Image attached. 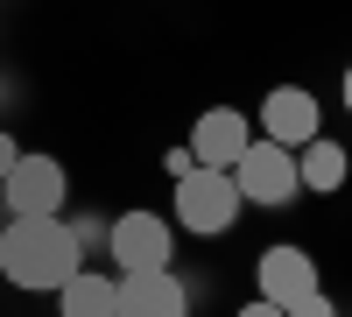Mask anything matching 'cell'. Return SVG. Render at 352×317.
Wrapping results in <instances>:
<instances>
[{
	"label": "cell",
	"instance_id": "obj_1",
	"mask_svg": "<svg viewBox=\"0 0 352 317\" xmlns=\"http://www.w3.org/2000/svg\"><path fill=\"white\" fill-rule=\"evenodd\" d=\"M85 268V247L64 219H8L0 226V275L14 289H64Z\"/></svg>",
	"mask_w": 352,
	"mask_h": 317
},
{
	"label": "cell",
	"instance_id": "obj_2",
	"mask_svg": "<svg viewBox=\"0 0 352 317\" xmlns=\"http://www.w3.org/2000/svg\"><path fill=\"white\" fill-rule=\"evenodd\" d=\"M64 190H71V177H64V162L56 155H14V169L0 177V205H8V219H56L64 212Z\"/></svg>",
	"mask_w": 352,
	"mask_h": 317
},
{
	"label": "cell",
	"instance_id": "obj_3",
	"mask_svg": "<svg viewBox=\"0 0 352 317\" xmlns=\"http://www.w3.org/2000/svg\"><path fill=\"white\" fill-rule=\"evenodd\" d=\"M232 177V190L247 197V205H289L303 184H296V149H282V141H268V134H254L247 141V155L226 169Z\"/></svg>",
	"mask_w": 352,
	"mask_h": 317
},
{
	"label": "cell",
	"instance_id": "obj_4",
	"mask_svg": "<svg viewBox=\"0 0 352 317\" xmlns=\"http://www.w3.org/2000/svg\"><path fill=\"white\" fill-rule=\"evenodd\" d=\"M240 212H247V197L232 190V177L226 169H190V177H176V219L190 226V233H232L240 226Z\"/></svg>",
	"mask_w": 352,
	"mask_h": 317
},
{
	"label": "cell",
	"instance_id": "obj_5",
	"mask_svg": "<svg viewBox=\"0 0 352 317\" xmlns=\"http://www.w3.org/2000/svg\"><path fill=\"white\" fill-rule=\"evenodd\" d=\"M169 247H176V233H169V219H155V212H120V219L106 226V254H113L120 275L169 268Z\"/></svg>",
	"mask_w": 352,
	"mask_h": 317
},
{
	"label": "cell",
	"instance_id": "obj_6",
	"mask_svg": "<svg viewBox=\"0 0 352 317\" xmlns=\"http://www.w3.org/2000/svg\"><path fill=\"white\" fill-rule=\"evenodd\" d=\"M261 134L282 141V149L317 141V134H324V106H317V92H303V85H275V92L261 99Z\"/></svg>",
	"mask_w": 352,
	"mask_h": 317
},
{
	"label": "cell",
	"instance_id": "obj_7",
	"mask_svg": "<svg viewBox=\"0 0 352 317\" xmlns=\"http://www.w3.org/2000/svg\"><path fill=\"white\" fill-rule=\"evenodd\" d=\"M247 141H254V120H247V113H240V106H212V113L190 127L184 149H190L197 169H232V162L247 155Z\"/></svg>",
	"mask_w": 352,
	"mask_h": 317
},
{
	"label": "cell",
	"instance_id": "obj_8",
	"mask_svg": "<svg viewBox=\"0 0 352 317\" xmlns=\"http://www.w3.org/2000/svg\"><path fill=\"white\" fill-rule=\"evenodd\" d=\"M254 275H261V303H275V310H289L296 296H310V289H324V275H317V261L296 247V240H282V247H268L254 261Z\"/></svg>",
	"mask_w": 352,
	"mask_h": 317
},
{
	"label": "cell",
	"instance_id": "obj_9",
	"mask_svg": "<svg viewBox=\"0 0 352 317\" xmlns=\"http://www.w3.org/2000/svg\"><path fill=\"white\" fill-rule=\"evenodd\" d=\"M113 317H190V296L169 268L155 275H120V310Z\"/></svg>",
	"mask_w": 352,
	"mask_h": 317
},
{
	"label": "cell",
	"instance_id": "obj_10",
	"mask_svg": "<svg viewBox=\"0 0 352 317\" xmlns=\"http://www.w3.org/2000/svg\"><path fill=\"white\" fill-rule=\"evenodd\" d=\"M56 310H64V317H113V310H120V275L78 268L64 289H56Z\"/></svg>",
	"mask_w": 352,
	"mask_h": 317
},
{
	"label": "cell",
	"instance_id": "obj_11",
	"mask_svg": "<svg viewBox=\"0 0 352 317\" xmlns=\"http://www.w3.org/2000/svg\"><path fill=\"white\" fill-rule=\"evenodd\" d=\"M345 177H352V155L338 149V141L317 134V141H303V149H296V184H303V190L324 197V190H345Z\"/></svg>",
	"mask_w": 352,
	"mask_h": 317
},
{
	"label": "cell",
	"instance_id": "obj_12",
	"mask_svg": "<svg viewBox=\"0 0 352 317\" xmlns=\"http://www.w3.org/2000/svg\"><path fill=\"white\" fill-rule=\"evenodd\" d=\"M289 317H338V303H331L324 289H310V296H296V303H289Z\"/></svg>",
	"mask_w": 352,
	"mask_h": 317
},
{
	"label": "cell",
	"instance_id": "obj_13",
	"mask_svg": "<svg viewBox=\"0 0 352 317\" xmlns=\"http://www.w3.org/2000/svg\"><path fill=\"white\" fill-rule=\"evenodd\" d=\"M14 155H21V141H14V134H0V177L14 169Z\"/></svg>",
	"mask_w": 352,
	"mask_h": 317
},
{
	"label": "cell",
	"instance_id": "obj_14",
	"mask_svg": "<svg viewBox=\"0 0 352 317\" xmlns=\"http://www.w3.org/2000/svg\"><path fill=\"white\" fill-rule=\"evenodd\" d=\"M240 317H289V310H275V303H261V296H254V303H247Z\"/></svg>",
	"mask_w": 352,
	"mask_h": 317
},
{
	"label": "cell",
	"instance_id": "obj_15",
	"mask_svg": "<svg viewBox=\"0 0 352 317\" xmlns=\"http://www.w3.org/2000/svg\"><path fill=\"white\" fill-rule=\"evenodd\" d=\"M345 113H352V64H345Z\"/></svg>",
	"mask_w": 352,
	"mask_h": 317
},
{
	"label": "cell",
	"instance_id": "obj_16",
	"mask_svg": "<svg viewBox=\"0 0 352 317\" xmlns=\"http://www.w3.org/2000/svg\"><path fill=\"white\" fill-rule=\"evenodd\" d=\"M0 226H8V205H0Z\"/></svg>",
	"mask_w": 352,
	"mask_h": 317
}]
</instances>
